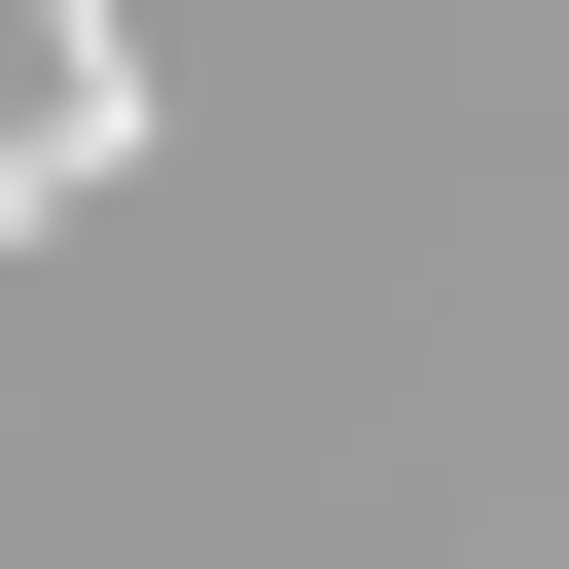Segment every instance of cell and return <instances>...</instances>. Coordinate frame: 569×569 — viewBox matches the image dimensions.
<instances>
[{
	"instance_id": "obj_1",
	"label": "cell",
	"mask_w": 569,
	"mask_h": 569,
	"mask_svg": "<svg viewBox=\"0 0 569 569\" xmlns=\"http://www.w3.org/2000/svg\"><path fill=\"white\" fill-rule=\"evenodd\" d=\"M142 107H107V0H0V213H71Z\"/></svg>"
}]
</instances>
